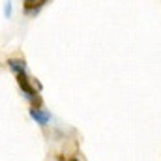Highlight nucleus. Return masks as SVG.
<instances>
[{"instance_id": "nucleus-1", "label": "nucleus", "mask_w": 161, "mask_h": 161, "mask_svg": "<svg viewBox=\"0 0 161 161\" xmlns=\"http://www.w3.org/2000/svg\"><path fill=\"white\" fill-rule=\"evenodd\" d=\"M30 116H32V120L36 122L38 125H47L51 122V114L47 111H41V109H32L30 107Z\"/></svg>"}, {"instance_id": "nucleus-2", "label": "nucleus", "mask_w": 161, "mask_h": 161, "mask_svg": "<svg viewBox=\"0 0 161 161\" xmlns=\"http://www.w3.org/2000/svg\"><path fill=\"white\" fill-rule=\"evenodd\" d=\"M8 66H9V69L15 71V73H26V62H25V60L9 58V60H8Z\"/></svg>"}, {"instance_id": "nucleus-3", "label": "nucleus", "mask_w": 161, "mask_h": 161, "mask_svg": "<svg viewBox=\"0 0 161 161\" xmlns=\"http://www.w3.org/2000/svg\"><path fill=\"white\" fill-rule=\"evenodd\" d=\"M40 9V6H38V0H25V11H28V13H34V11H38Z\"/></svg>"}, {"instance_id": "nucleus-4", "label": "nucleus", "mask_w": 161, "mask_h": 161, "mask_svg": "<svg viewBox=\"0 0 161 161\" xmlns=\"http://www.w3.org/2000/svg\"><path fill=\"white\" fill-rule=\"evenodd\" d=\"M4 6H6V8H4V15H6V17H9V15H11V2H9V0H6V4H4Z\"/></svg>"}, {"instance_id": "nucleus-5", "label": "nucleus", "mask_w": 161, "mask_h": 161, "mask_svg": "<svg viewBox=\"0 0 161 161\" xmlns=\"http://www.w3.org/2000/svg\"><path fill=\"white\" fill-rule=\"evenodd\" d=\"M69 161H77V159H69Z\"/></svg>"}]
</instances>
